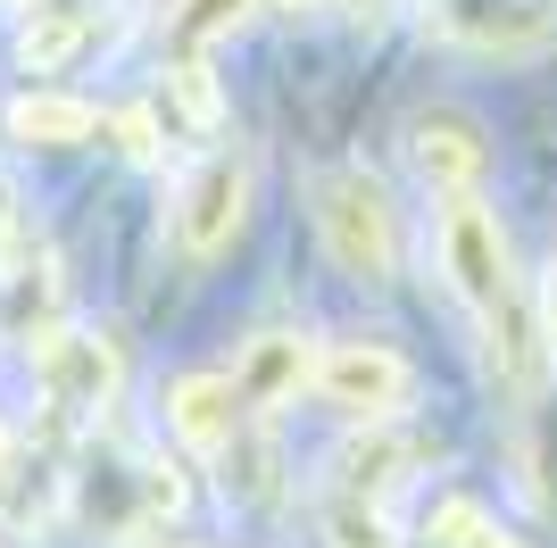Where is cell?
<instances>
[{
	"mask_svg": "<svg viewBox=\"0 0 557 548\" xmlns=\"http://www.w3.org/2000/svg\"><path fill=\"white\" fill-rule=\"evenodd\" d=\"M308 374H317V390H325L342 415H392V408H408V390H417V365L399 358L392 341H333Z\"/></svg>",
	"mask_w": 557,
	"mask_h": 548,
	"instance_id": "obj_3",
	"label": "cell"
},
{
	"mask_svg": "<svg viewBox=\"0 0 557 548\" xmlns=\"http://www.w3.org/2000/svg\"><path fill=\"white\" fill-rule=\"evenodd\" d=\"M84 34H92V17H84V9H34V17H25V34H17V67L50 75L75 42H84Z\"/></svg>",
	"mask_w": 557,
	"mask_h": 548,
	"instance_id": "obj_10",
	"label": "cell"
},
{
	"mask_svg": "<svg viewBox=\"0 0 557 548\" xmlns=\"http://www.w3.org/2000/svg\"><path fill=\"white\" fill-rule=\"evenodd\" d=\"M483 532H491V515H483L474 499H449V507H442V540H449V548H474Z\"/></svg>",
	"mask_w": 557,
	"mask_h": 548,
	"instance_id": "obj_13",
	"label": "cell"
},
{
	"mask_svg": "<svg viewBox=\"0 0 557 548\" xmlns=\"http://www.w3.org/2000/svg\"><path fill=\"white\" fill-rule=\"evenodd\" d=\"M166 84H175V100H184L191 125H216V84H209V67H200V59H175V75H166Z\"/></svg>",
	"mask_w": 557,
	"mask_h": 548,
	"instance_id": "obj_12",
	"label": "cell"
},
{
	"mask_svg": "<svg viewBox=\"0 0 557 548\" xmlns=\"http://www.w3.org/2000/svg\"><path fill=\"white\" fill-rule=\"evenodd\" d=\"M250 9H258V0H175V9H166V50H175V59H191L200 42L233 34Z\"/></svg>",
	"mask_w": 557,
	"mask_h": 548,
	"instance_id": "obj_11",
	"label": "cell"
},
{
	"mask_svg": "<svg viewBox=\"0 0 557 548\" xmlns=\"http://www.w3.org/2000/svg\"><path fill=\"white\" fill-rule=\"evenodd\" d=\"M442 266H449V283H458V299L483 316L491 349L508 365V383H533V365H541L533 308H524V291H516V274H508L499 216H491L474 191H449V208H442Z\"/></svg>",
	"mask_w": 557,
	"mask_h": 548,
	"instance_id": "obj_1",
	"label": "cell"
},
{
	"mask_svg": "<svg viewBox=\"0 0 557 548\" xmlns=\"http://www.w3.org/2000/svg\"><path fill=\"white\" fill-rule=\"evenodd\" d=\"M474 548H524V540H508V532H483V540H474Z\"/></svg>",
	"mask_w": 557,
	"mask_h": 548,
	"instance_id": "obj_15",
	"label": "cell"
},
{
	"mask_svg": "<svg viewBox=\"0 0 557 548\" xmlns=\"http://www.w3.org/2000/svg\"><path fill=\"white\" fill-rule=\"evenodd\" d=\"M242 216H250V150H225V159H209L200 175H191L184 208H175L184 258H216L233 233H242Z\"/></svg>",
	"mask_w": 557,
	"mask_h": 548,
	"instance_id": "obj_4",
	"label": "cell"
},
{
	"mask_svg": "<svg viewBox=\"0 0 557 548\" xmlns=\"http://www.w3.org/2000/svg\"><path fill=\"white\" fill-rule=\"evenodd\" d=\"M9 9H25V0H9Z\"/></svg>",
	"mask_w": 557,
	"mask_h": 548,
	"instance_id": "obj_17",
	"label": "cell"
},
{
	"mask_svg": "<svg viewBox=\"0 0 557 548\" xmlns=\"http://www.w3.org/2000/svg\"><path fill=\"white\" fill-rule=\"evenodd\" d=\"M116 134H125V150H134V159H150V150H159V141H150V116H116Z\"/></svg>",
	"mask_w": 557,
	"mask_h": 548,
	"instance_id": "obj_14",
	"label": "cell"
},
{
	"mask_svg": "<svg viewBox=\"0 0 557 548\" xmlns=\"http://www.w3.org/2000/svg\"><path fill=\"white\" fill-rule=\"evenodd\" d=\"M408 159L433 191H474L491 175V134L466 109H417L408 116Z\"/></svg>",
	"mask_w": 557,
	"mask_h": 548,
	"instance_id": "obj_5",
	"label": "cell"
},
{
	"mask_svg": "<svg viewBox=\"0 0 557 548\" xmlns=\"http://www.w3.org/2000/svg\"><path fill=\"white\" fill-rule=\"evenodd\" d=\"M166 424L200 457L233 449V433H242V390H233V374H184V383L166 390Z\"/></svg>",
	"mask_w": 557,
	"mask_h": 548,
	"instance_id": "obj_7",
	"label": "cell"
},
{
	"mask_svg": "<svg viewBox=\"0 0 557 548\" xmlns=\"http://www.w3.org/2000/svg\"><path fill=\"white\" fill-rule=\"evenodd\" d=\"M9 134L34 141V150H75V141L100 134V109L75 100V91H25L17 109H9Z\"/></svg>",
	"mask_w": 557,
	"mask_h": 548,
	"instance_id": "obj_8",
	"label": "cell"
},
{
	"mask_svg": "<svg viewBox=\"0 0 557 548\" xmlns=\"http://www.w3.org/2000/svg\"><path fill=\"white\" fill-rule=\"evenodd\" d=\"M317 233H325V258L349 274V283H392L399 241H392V200L367 166H325L317 175Z\"/></svg>",
	"mask_w": 557,
	"mask_h": 548,
	"instance_id": "obj_2",
	"label": "cell"
},
{
	"mask_svg": "<svg viewBox=\"0 0 557 548\" xmlns=\"http://www.w3.org/2000/svg\"><path fill=\"white\" fill-rule=\"evenodd\" d=\"M9 457H17V440H9V424H0V474H9Z\"/></svg>",
	"mask_w": 557,
	"mask_h": 548,
	"instance_id": "obj_16",
	"label": "cell"
},
{
	"mask_svg": "<svg viewBox=\"0 0 557 548\" xmlns=\"http://www.w3.org/2000/svg\"><path fill=\"white\" fill-rule=\"evenodd\" d=\"M449 34L491 59H533L557 42V9L549 0H466V9H449Z\"/></svg>",
	"mask_w": 557,
	"mask_h": 548,
	"instance_id": "obj_6",
	"label": "cell"
},
{
	"mask_svg": "<svg viewBox=\"0 0 557 548\" xmlns=\"http://www.w3.org/2000/svg\"><path fill=\"white\" fill-rule=\"evenodd\" d=\"M300 383H308V341H300V333H267V341H250V358H242V374H233L242 408H283Z\"/></svg>",
	"mask_w": 557,
	"mask_h": 548,
	"instance_id": "obj_9",
	"label": "cell"
}]
</instances>
